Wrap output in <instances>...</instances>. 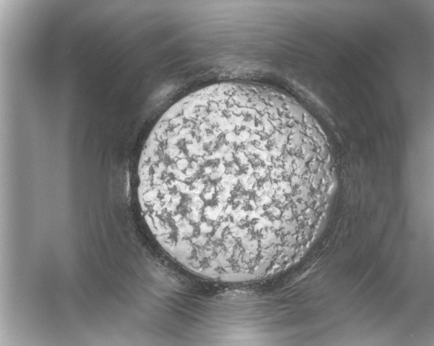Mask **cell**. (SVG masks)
I'll use <instances>...</instances> for the list:
<instances>
[{
	"label": "cell",
	"instance_id": "cell-1",
	"mask_svg": "<svg viewBox=\"0 0 434 346\" xmlns=\"http://www.w3.org/2000/svg\"><path fill=\"white\" fill-rule=\"evenodd\" d=\"M139 198L157 242L191 272L266 277L308 243L334 185L308 115L264 86L223 82L173 104L150 132Z\"/></svg>",
	"mask_w": 434,
	"mask_h": 346
}]
</instances>
